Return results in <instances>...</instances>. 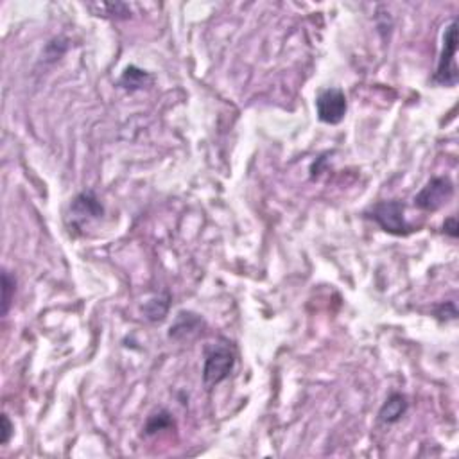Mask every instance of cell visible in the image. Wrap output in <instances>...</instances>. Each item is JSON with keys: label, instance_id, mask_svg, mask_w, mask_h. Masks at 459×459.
I'll list each match as a JSON object with an SVG mask.
<instances>
[{"label": "cell", "instance_id": "1", "mask_svg": "<svg viewBox=\"0 0 459 459\" xmlns=\"http://www.w3.org/2000/svg\"><path fill=\"white\" fill-rule=\"evenodd\" d=\"M233 366H235V352H233L232 344L228 343V341L212 344L210 350L207 352V359H205V386L212 388V386L226 381L230 373H232Z\"/></svg>", "mask_w": 459, "mask_h": 459}, {"label": "cell", "instance_id": "2", "mask_svg": "<svg viewBox=\"0 0 459 459\" xmlns=\"http://www.w3.org/2000/svg\"><path fill=\"white\" fill-rule=\"evenodd\" d=\"M404 203L393 199V201H381L373 205L372 210L368 212L370 219L375 221L384 232L391 235H409L413 232V226L407 224L406 215H404Z\"/></svg>", "mask_w": 459, "mask_h": 459}, {"label": "cell", "instance_id": "3", "mask_svg": "<svg viewBox=\"0 0 459 459\" xmlns=\"http://www.w3.org/2000/svg\"><path fill=\"white\" fill-rule=\"evenodd\" d=\"M456 50H458V22L452 20L443 34L442 58L438 61L435 81L443 87H454L458 83V66H456Z\"/></svg>", "mask_w": 459, "mask_h": 459}, {"label": "cell", "instance_id": "4", "mask_svg": "<svg viewBox=\"0 0 459 459\" xmlns=\"http://www.w3.org/2000/svg\"><path fill=\"white\" fill-rule=\"evenodd\" d=\"M452 196H454V185H452L451 178L438 176V178L430 180L422 191L414 196V205L420 210L438 212L451 201Z\"/></svg>", "mask_w": 459, "mask_h": 459}, {"label": "cell", "instance_id": "5", "mask_svg": "<svg viewBox=\"0 0 459 459\" xmlns=\"http://www.w3.org/2000/svg\"><path fill=\"white\" fill-rule=\"evenodd\" d=\"M348 110L347 96L340 88H327L316 99V112L325 124H340Z\"/></svg>", "mask_w": 459, "mask_h": 459}, {"label": "cell", "instance_id": "6", "mask_svg": "<svg viewBox=\"0 0 459 459\" xmlns=\"http://www.w3.org/2000/svg\"><path fill=\"white\" fill-rule=\"evenodd\" d=\"M103 205L99 203V199L92 192H83L74 199L72 203V214H74L75 219L85 221V219H97L103 215Z\"/></svg>", "mask_w": 459, "mask_h": 459}, {"label": "cell", "instance_id": "7", "mask_svg": "<svg viewBox=\"0 0 459 459\" xmlns=\"http://www.w3.org/2000/svg\"><path fill=\"white\" fill-rule=\"evenodd\" d=\"M407 411V398L400 393H393L379 411V420L384 423H397Z\"/></svg>", "mask_w": 459, "mask_h": 459}, {"label": "cell", "instance_id": "8", "mask_svg": "<svg viewBox=\"0 0 459 459\" xmlns=\"http://www.w3.org/2000/svg\"><path fill=\"white\" fill-rule=\"evenodd\" d=\"M199 327H201V319L198 316L192 314V312H180L176 323L170 327L169 335L174 340H180V337H185L189 334H196Z\"/></svg>", "mask_w": 459, "mask_h": 459}, {"label": "cell", "instance_id": "9", "mask_svg": "<svg viewBox=\"0 0 459 459\" xmlns=\"http://www.w3.org/2000/svg\"><path fill=\"white\" fill-rule=\"evenodd\" d=\"M96 17H110V18H129L131 17V9L122 2H101V4H88Z\"/></svg>", "mask_w": 459, "mask_h": 459}, {"label": "cell", "instance_id": "10", "mask_svg": "<svg viewBox=\"0 0 459 459\" xmlns=\"http://www.w3.org/2000/svg\"><path fill=\"white\" fill-rule=\"evenodd\" d=\"M153 79L145 71H140L137 66H128L120 78V87L126 90H140V88L147 87Z\"/></svg>", "mask_w": 459, "mask_h": 459}, {"label": "cell", "instance_id": "11", "mask_svg": "<svg viewBox=\"0 0 459 459\" xmlns=\"http://www.w3.org/2000/svg\"><path fill=\"white\" fill-rule=\"evenodd\" d=\"M17 291V280L9 275V271L2 273V314H8L9 307H11L13 296Z\"/></svg>", "mask_w": 459, "mask_h": 459}, {"label": "cell", "instance_id": "12", "mask_svg": "<svg viewBox=\"0 0 459 459\" xmlns=\"http://www.w3.org/2000/svg\"><path fill=\"white\" fill-rule=\"evenodd\" d=\"M173 425V418L167 411H158V413L151 414L150 420H147V425H145V432L147 435H154L158 430H163L167 427Z\"/></svg>", "mask_w": 459, "mask_h": 459}, {"label": "cell", "instance_id": "13", "mask_svg": "<svg viewBox=\"0 0 459 459\" xmlns=\"http://www.w3.org/2000/svg\"><path fill=\"white\" fill-rule=\"evenodd\" d=\"M13 430H15V427L9 422V416L8 414H2V438H0L2 445H8V442L13 436Z\"/></svg>", "mask_w": 459, "mask_h": 459}, {"label": "cell", "instance_id": "14", "mask_svg": "<svg viewBox=\"0 0 459 459\" xmlns=\"http://www.w3.org/2000/svg\"><path fill=\"white\" fill-rule=\"evenodd\" d=\"M443 228H445V233H449L451 237H458V221H456V217H449Z\"/></svg>", "mask_w": 459, "mask_h": 459}]
</instances>
